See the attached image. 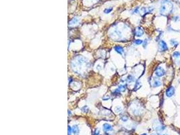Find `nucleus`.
Masks as SVG:
<instances>
[{
  "label": "nucleus",
  "instance_id": "1",
  "mask_svg": "<svg viewBox=\"0 0 180 135\" xmlns=\"http://www.w3.org/2000/svg\"><path fill=\"white\" fill-rule=\"evenodd\" d=\"M173 4L170 0H163L160 8V13L162 15H169L173 11Z\"/></svg>",
  "mask_w": 180,
  "mask_h": 135
},
{
  "label": "nucleus",
  "instance_id": "2",
  "mask_svg": "<svg viewBox=\"0 0 180 135\" xmlns=\"http://www.w3.org/2000/svg\"><path fill=\"white\" fill-rule=\"evenodd\" d=\"M158 49L160 51H165L168 49V47H167V45L166 43L164 41L161 40L159 42H158Z\"/></svg>",
  "mask_w": 180,
  "mask_h": 135
},
{
  "label": "nucleus",
  "instance_id": "3",
  "mask_svg": "<svg viewBox=\"0 0 180 135\" xmlns=\"http://www.w3.org/2000/svg\"><path fill=\"white\" fill-rule=\"evenodd\" d=\"M165 74V70L163 69V68L158 66L155 70V75L157 77H162Z\"/></svg>",
  "mask_w": 180,
  "mask_h": 135
},
{
  "label": "nucleus",
  "instance_id": "4",
  "mask_svg": "<svg viewBox=\"0 0 180 135\" xmlns=\"http://www.w3.org/2000/svg\"><path fill=\"white\" fill-rule=\"evenodd\" d=\"M166 96L167 97H171L175 94V88L173 86H170L167 88L165 92Z\"/></svg>",
  "mask_w": 180,
  "mask_h": 135
},
{
  "label": "nucleus",
  "instance_id": "5",
  "mask_svg": "<svg viewBox=\"0 0 180 135\" xmlns=\"http://www.w3.org/2000/svg\"><path fill=\"white\" fill-rule=\"evenodd\" d=\"M144 34V30L141 27H137L135 30V36L138 37H142Z\"/></svg>",
  "mask_w": 180,
  "mask_h": 135
},
{
  "label": "nucleus",
  "instance_id": "6",
  "mask_svg": "<svg viewBox=\"0 0 180 135\" xmlns=\"http://www.w3.org/2000/svg\"><path fill=\"white\" fill-rule=\"evenodd\" d=\"M103 129L104 131L107 132L111 131V130H113V128H112V126H111L110 124H107V123H105V124H103Z\"/></svg>",
  "mask_w": 180,
  "mask_h": 135
},
{
  "label": "nucleus",
  "instance_id": "7",
  "mask_svg": "<svg viewBox=\"0 0 180 135\" xmlns=\"http://www.w3.org/2000/svg\"><path fill=\"white\" fill-rule=\"evenodd\" d=\"M114 49H115V51H116L118 53L120 54V55H121V54L124 53V49H123V47H121V46H119V45L115 46V47H114Z\"/></svg>",
  "mask_w": 180,
  "mask_h": 135
},
{
  "label": "nucleus",
  "instance_id": "8",
  "mask_svg": "<svg viewBox=\"0 0 180 135\" xmlns=\"http://www.w3.org/2000/svg\"><path fill=\"white\" fill-rule=\"evenodd\" d=\"M161 85V82L158 80V79H157V78H154V82L152 83L153 87H160Z\"/></svg>",
  "mask_w": 180,
  "mask_h": 135
},
{
  "label": "nucleus",
  "instance_id": "9",
  "mask_svg": "<svg viewBox=\"0 0 180 135\" xmlns=\"http://www.w3.org/2000/svg\"><path fill=\"white\" fill-rule=\"evenodd\" d=\"M72 132H73L74 135H78L79 132H80V129H79V127L78 125H73V127H72Z\"/></svg>",
  "mask_w": 180,
  "mask_h": 135
},
{
  "label": "nucleus",
  "instance_id": "10",
  "mask_svg": "<svg viewBox=\"0 0 180 135\" xmlns=\"http://www.w3.org/2000/svg\"><path fill=\"white\" fill-rule=\"evenodd\" d=\"M126 80L128 83H132L134 81V77L132 76V75H128L127 78H126Z\"/></svg>",
  "mask_w": 180,
  "mask_h": 135
},
{
  "label": "nucleus",
  "instance_id": "11",
  "mask_svg": "<svg viewBox=\"0 0 180 135\" xmlns=\"http://www.w3.org/2000/svg\"><path fill=\"white\" fill-rule=\"evenodd\" d=\"M140 87H141V83H140V82L139 80H136V84H135V86H134V91H136V90L139 89L140 88Z\"/></svg>",
  "mask_w": 180,
  "mask_h": 135
},
{
  "label": "nucleus",
  "instance_id": "12",
  "mask_svg": "<svg viewBox=\"0 0 180 135\" xmlns=\"http://www.w3.org/2000/svg\"><path fill=\"white\" fill-rule=\"evenodd\" d=\"M78 22H79V20L78 18H73L71 21L70 22V25H73V24H78Z\"/></svg>",
  "mask_w": 180,
  "mask_h": 135
},
{
  "label": "nucleus",
  "instance_id": "13",
  "mask_svg": "<svg viewBox=\"0 0 180 135\" xmlns=\"http://www.w3.org/2000/svg\"><path fill=\"white\" fill-rule=\"evenodd\" d=\"M170 44L173 47H177L178 45V42L175 39H171L170 40Z\"/></svg>",
  "mask_w": 180,
  "mask_h": 135
},
{
  "label": "nucleus",
  "instance_id": "14",
  "mask_svg": "<svg viewBox=\"0 0 180 135\" xmlns=\"http://www.w3.org/2000/svg\"><path fill=\"white\" fill-rule=\"evenodd\" d=\"M173 57L175 58H180V51H174L173 53Z\"/></svg>",
  "mask_w": 180,
  "mask_h": 135
},
{
  "label": "nucleus",
  "instance_id": "15",
  "mask_svg": "<svg viewBox=\"0 0 180 135\" xmlns=\"http://www.w3.org/2000/svg\"><path fill=\"white\" fill-rule=\"evenodd\" d=\"M126 88V86L124 85V84H121L118 87V89L120 91H124Z\"/></svg>",
  "mask_w": 180,
  "mask_h": 135
},
{
  "label": "nucleus",
  "instance_id": "16",
  "mask_svg": "<svg viewBox=\"0 0 180 135\" xmlns=\"http://www.w3.org/2000/svg\"><path fill=\"white\" fill-rule=\"evenodd\" d=\"M134 43L135 45H140L141 44L143 43V41L140 40V39H136L134 41Z\"/></svg>",
  "mask_w": 180,
  "mask_h": 135
},
{
  "label": "nucleus",
  "instance_id": "17",
  "mask_svg": "<svg viewBox=\"0 0 180 135\" xmlns=\"http://www.w3.org/2000/svg\"><path fill=\"white\" fill-rule=\"evenodd\" d=\"M113 10V9H112V7H109V8H106L105 10H104V13L105 14H109V13H110Z\"/></svg>",
  "mask_w": 180,
  "mask_h": 135
},
{
  "label": "nucleus",
  "instance_id": "18",
  "mask_svg": "<svg viewBox=\"0 0 180 135\" xmlns=\"http://www.w3.org/2000/svg\"><path fill=\"white\" fill-rule=\"evenodd\" d=\"M68 135H72V128L70 126H68Z\"/></svg>",
  "mask_w": 180,
  "mask_h": 135
},
{
  "label": "nucleus",
  "instance_id": "19",
  "mask_svg": "<svg viewBox=\"0 0 180 135\" xmlns=\"http://www.w3.org/2000/svg\"><path fill=\"white\" fill-rule=\"evenodd\" d=\"M81 110H82L84 112H88V107L86 106H84V107H82V108H81Z\"/></svg>",
  "mask_w": 180,
  "mask_h": 135
},
{
  "label": "nucleus",
  "instance_id": "20",
  "mask_svg": "<svg viewBox=\"0 0 180 135\" xmlns=\"http://www.w3.org/2000/svg\"><path fill=\"white\" fill-rule=\"evenodd\" d=\"M115 111L117 112H121V111H122V109H121V107H115Z\"/></svg>",
  "mask_w": 180,
  "mask_h": 135
},
{
  "label": "nucleus",
  "instance_id": "21",
  "mask_svg": "<svg viewBox=\"0 0 180 135\" xmlns=\"http://www.w3.org/2000/svg\"><path fill=\"white\" fill-rule=\"evenodd\" d=\"M139 12V8L138 7H136L134 10H133V14H138Z\"/></svg>",
  "mask_w": 180,
  "mask_h": 135
},
{
  "label": "nucleus",
  "instance_id": "22",
  "mask_svg": "<svg viewBox=\"0 0 180 135\" xmlns=\"http://www.w3.org/2000/svg\"><path fill=\"white\" fill-rule=\"evenodd\" d=\"M173 20L174 22H177V21L180 20V17H179V16H174V17H173Z\"/></svg>",
  "mask_w": 180,
  "mask_h": 135
},
{
  "label": "nucleus",
  "instance_id": "23",
  "mask_svg": "<svg viewBox=\"0 0 180 135\" xmlns=\"http://www.w3.org/2000/svg\"><path fill=\"white\" fill-rule=\"evenodd\" d=\"M100 135L99 130L98 129H96L94 131V132H93V135Z\"/></svg>",
  "mask_w": 180,
  "mask_h": 135
},
{
  "label": "nucleus",
  "instance_id": "24",
  "mask_svg": "<svg viewBox=\"0 0 180 135\" xmlns=\"http://www.w3.org/2000/svg\"><path fill=\"white\" fill-rule=\"evenodd\" d=\"M147 44H148V41H147V39H145L144 41H143V47L144 48H146V47Z\"/></svg>",
  "mask_w": 180,
  "mask_h": 135
},
{
  "label": "nucleus",
  "instance_id": "25",
  "mask_svg": "<svg viewBox=\"0 0 180 135\" xmlns=\"http://www.w3.org/2000/svg\"><path fill=\"white\" fill-rule=\"evenodd\" d=\"M109 99H110V97H109V96H106V97H103V101H107V100H109Z\"/></svg>",
  "mask_w": 180,
  "mask_h": 135
},
{
  "label": "nucleus",
  "instance_id": "26",
  "mask_svg": "<svg viewBox=\"0 0 180 135\" xmlns=\"http://www.w3.org/2000/svg\"><path fill=\"white\" fill-rule=\"evenodd\" d=\"M121 120H122L123 122H126V121L128 120V117H126L125 116L121 117Z\"/></svg>",
  "mask_w": 180,
  "mask_h": 135
},
{
  "label": "nucleus",
  "instance_id": "27",
  "mask_svg": "<svg viewBox=\"0 0 180 135\" xmlns=\"http://www.w3.org/2000/svg\"><path fill=\"white\" fill-rule=\"evenodd\" d=\"M72 78H70V79H69V82H70V83H71V82H72Z\"/></svg>",
  "mask_w": 180,
  "mask_h": 135
},
{
  "label": "nucleus",
  "instance_id": "28",
  "mask_svg": "<svg viewBox=\"0 0 180 135\" xmlns=\"http://www.w3.org/2000/svg\"><path fill=\"white\" fill-rule=\"evenodd\" d=\"M178 82H179V83H180V79L179 80H178Z\"/></svg>",
  "mask_w": 180,
  "mask_h": 135
},
{
  "label": "nucleus",
  "instance_id": "29",
  "mask_svg": "<svg viewBox=\"0 0 180 135\" xmlns=\"http://www.w3.org/2000/svg\"><path fill=\"white\" fill-rule=\"evenodd\" d=\"M146 135V134H144V135Z\"/></svg>",
  "mask_w": 180,
  "mask_h": 135
},
{
  "label": "nucleus",
  "instance_id": "30",
  "mask_svg": "<svg viewBox=\"0 0 180 135\" xmlns=\"http://www.w3.org/2000/svg\"></svg>",
  "mask_w": 180,
  "mask_h": 135
},
{
  "label": "nucleus",
  "instance_id": "31",
  "mask_svg": "<svg viewBox=\"0 0 180 135\" xmlns=\"http://www.w3.org/2000/svg\"><path fill=\"white\" fill-rule=\"evenodd\" d=\"M179 1H180V0H179Z\"/></svg>",
  "mask_w": 180,
  "mask_h": 135
}]
</instances>
